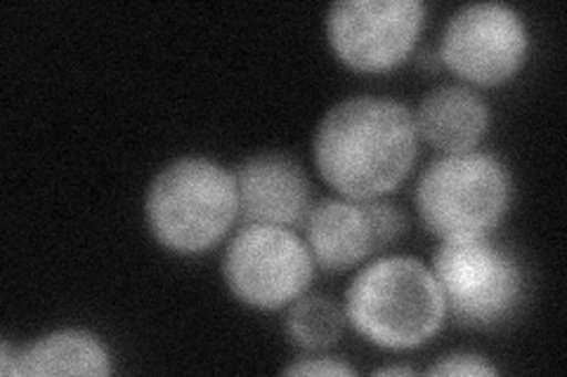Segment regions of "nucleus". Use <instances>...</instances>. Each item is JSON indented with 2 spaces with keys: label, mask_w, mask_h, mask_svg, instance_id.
I'll return each mask as SVG.
<instances>
[{
  "label": "nucleus",
  "mask_w": 567,
  "mask_h": 377,
  "mask_svg": "<svg viewBox=\"0 0 567 377\" xmlns=\"http://www.w3.org/2000/svg\"><path fill=\"white\" fill-rule=\"evenodd\" d=\"M303 222L312 260L327 272H348L379 253L374 222L364 201L322 199L310 206Z\"/></svg>",
  "instance_id": "10"
},
{
  "label": "nucleus",
  "mask_w": 567,
  "mask_h": 377,
  "mask_svg": "<svg viewBox=\"0 0 567 377\" xmlns=\"http://www.w3.org/2000/svg\"><path fill=\"white\" fill-rule=\"evenodd\" d=\"M429 375H464V377H473V375H496V370L487 358L477 356V354H450L442 356L440 362H435L429 370Z\"/></svg>",
  "instance_id": "15"
},
{
  "label": "nucleus",
  "mask_w": 567,
  "mask_h": 377,
  "mask_svg": "<svg viewBox=\"0 0 567 377\" xmlns=\"http://www.w3.org/2000/svg\"><path fill=\"white\" fill-rule=\"evenodd\" d=\"M414 368H406V366H388V368H377L374 375H414Z\"/></svg>",
  "instance_id": "17"
},
{
  "label": "nucleus",
  "mask_w": 567,
  "mask_h": 377,
  "mask_svg": "<svg viewBox=\"0 0 567 377\" xmlns=\"http://www.w3.org/2000/svg\"><path fill=\"white\" fill-rule=\"evenodd\" d=\"M433 274L447 314L464 328H494L516 314L523 300V269L508 250L487 237L442 241Z\"/></svg>",
  "instance_id": "5"
},
{
  "label": "nucleus",
  "mask_w": 567,
  "mask_h": 377,
  "mask_svg": "<svg viewBox=\"0 0 567 377\" xmlns=\"http://www.w3.org/2000/svg\"><path fill=\"white\" fill-rule=\"evenodd\" d=\"M112 373V356L102 339L81 328L52 331L33 339L22 352L14 354L12 375H95Z\"/></svg>",
  "instance_id": "12"
},
{
  "label": "nucleus",
  "mask_w": 567,
  "mask_h": 377,
  "mask_svg": "<svg viewBox=\"0 0 567 377\" xmlns=\"http://www.w3.org/2000/svg\"><path fill=\"white\" fill-rule=\"evenodd\" d=\"M223 276L246 307L272 312L308 291L315 260L308 243L289 227L246 224L225 250Z\"/></svg>",
  "instance_id": "6"
},
{
  "label": "nucleus",
  "mask_w": 567,
  "mask_h": 377,
  "mask_svg": "<svg viewBox=\"0 0 567 377\" xmlns=\"http://www.w3.org/2000/svg\"><path fill=\"white\" fill-rule=\"evenodd\" d=\"M346 326V312L329 295H300L287 316V335L300 349L319 352L339 343Z\"/></svg>",
  "instance_id": "13"
},
{
  "label": "nucleus",
  "mask_w": 567,
  "mask_h": 377,
  "mask_svg": "<svg viewBox=\"0 0 567 377\" xmlns=\"http://www.w3.org/2000/svg\"><path fill=\"white\" fill-rule=\"evenodd\" d=\"M284 375H354V370L333 356H306L281 368Z\"/></svg>",
  "instance_id": "16"
},
{
  "label": "nucleus",
  "mask_w": 567,
  "mask_h": 377,
  "mask_svg": "<svg viewBox=\"0 0 567 377\" xmlns=\"http://www.w3.org/2000/svg\"><path fill=\"white\" fill-rule=\"evenodd\" d=\"M239 218L237 177L204 156L158 170L145 193V220L171 253L199 255L218 245Z\"/></svg>",
  "instance_id": "3"
},
{
  "label": "nucleus",
  "mask_w": 567,
  "mask_h": 377,
  "mask_svg": "<svg viewBox=\"0 0 567 377\" xmlns=\"http://www.w3.org/2000/svg\"><path fill=\"white\" fill-rule=\"evenodd\" d=\"M414 201L423 224L442 241L481 239L508 210L511 175L494 154H445L421 175Z\"/></svg>",
  "instance_id": "4"
},
{
  "label": "nucleus",
  "mask_w": 567,
  "mask_h": 377,
  "mask_svg": "<svg viewBox=\"0 0 567 377\" xmlns=\"http://www.w3.org/2000/svg\"><path fill=\"white\" fill-rule=\"evenodd\" d=\"M315 166L350 201H374L395 191L419 156L414 114L393 97H348L319 121Z\"/></svg>",
  "instance_id": "1"
},
{
  "label": "nucleus",
  "mask_w": 567,
  "mask_h": 377,
  "mask_svg": "<svg viewBox=\"0 0 567 377\" xmlns=\"http://www.w3.org/2000/svg\"><path fill=\"white\" fill-rule=\"evenodd\" d=\"M371 214V222H374V231H377V245L379 250L388 248L393 243L400 233L406 227V218L400 208H395L393 203H388L383 199H374V201H364Z\"/></svg>",
  "instance_id": "14"
},
{
  "label": "nucleus",
  "mask_w": 567,
  "mask_h": 377,
  "mask_svg": "<svg viewBox=\"0 0 567 377\" xmlns=\"http://www.w3.org/2000/svg\"><path fill=\"white\" fill-rule=\"evenodd\" d=\"M419 137L445 154L477 149L489 130L492 112L481 93L468 85H437L414 114Z\"/></svg>",
  "instance_id": "11"
},
{
  "label": "nucleus",
  "mask_w": 567,
  "mask_h": 377,
  "mask_svg": "<svg viewBox=\"0 0 567 377\" xmlns=\"http://www.w3.org/2000/svg\"><path fill=\"white\" fill-rule=\"evenodd\" d=\"M529 33L516 8L471 3L458 8L442 31L440 60L473 85H499L527 60Z\"/></svg>",
  "instance_id": "8"
},
{
  "label": "nucleus",
  "mask_w": 567,
  "mask_h": 377,
  "mask_svg": "<svg viewBox=\"0 0 567 377\" xmlns=\"http://www.w3.org/2000/svg\"><path fill=\"white\" fill-rule=\"evenodd\" d=\"M346 321L371 345L416 349L442 328L445 295L431 266L416 258H379L348 285Z\"/></svg>",
  "instance_id": "2"
},
{
  "label": "nucleus",
  "mask_w": 567,
  "mask_h": 377,
  "mask_svg": "<svg viewBox=\"0 0 567 377\" xmlns=\"http://www.w3.org/2000/svg\"><path fill=\"white\" fill-rule=\"evenodd\" d=\"M423 24L421 0H339L327 12V41L346 66L381 74L412 55Z\"/></svg>",
  "instance_id": "7"
},
{
  "label": "nucleus",
  "mask_w": 567,
  "mask_h": 377,
  "mask_svg": "<svg viewBox=\"0 0 567 377\" xmlns=\"http://www.w3.org/2000/svg\"><path fill=\"white\" fill-rule=\"evenodd\" d=\"M239 218L246 224L293 227L306 220L312 191L303 166L289 154L265 151L246 158L235 172Z\"/></svg>",
  "instance_id": "9"
}]
</instances>
